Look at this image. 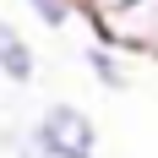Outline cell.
<instances>
[{"mask_svg": "<svg viewBox=\"0 0 158 158\" xmlns=\"http://www.w3.org/2000/svg\"><path fill=\"white\" fill-rule=\"evenodd\" d=\"M33 11V22L38 27H49V33H65V27H77V22H87L82 16V0H22Z\"/></svg>", "mask_w": 158, "mask_h": 158, "instance_id": "cell-5", "label": "cell"}, {"mask_svg": "<svg viewBox=\"0 0 158 158\" xmlns=\"http://www.w3.org/2000/svg\"><path fill=\"white\" fill-rule=\"evenodd\" d=\"M0 77L11 87H33L38 82V49L27 44V33L0 16Z\"/></svg>", "mask_w": 158, "mask_h": 158, "instance_id": "cell-4", "label": "cell"}, {"mask_svg": "<svg viewBox=\"0 0 158 158\" xmlns=\"http://www.w3.org/2000/svg\"><path fill=\"white\" fill-rule=\"evenodd\" d=\"M11 158H98V120L71 98H49L11 136Z\"/></svg>", "mask_w": 158, "mask_h": 158, "instance_id": "cell-1", "label": "cell"}, {"mask_svg": "<svg viewBox=\"0 0 158 158\" xmlns=\"http://www.w3.org/2000/svg\"><path fill=\"white\" fill-rule=\"evenodd\" d=\"M87 27H93L98 38H109L114 49H126V55L158 60V0H126V6L93 16Z\"/></svg>", "mask_w": 158, "mask_h": 158, "instance_id": "cell-2", "label": "cell"}, {"mask_svg": "<svg viewBox=\"0 0 158 158\" xmlns=\"http://www.w3.org/2000/svg\"><path fill=\"white\" fill-rule=\"evenodd\" d=\"M114 6H126V0H82V16L93 22V16H104V11H114Z\"/></svg>", "mask_w": 158, "mask_h": 158, "instance_id": "cell-6", "label": "cell"}, {"mask_svg": "<svg viewBox=\"0 0 158 158\" xmlns=\"http://www.w3.org/2000/svg\"><path fill=\"white\" fill-rule=\"evenodd\" d=\"M82 55V71H87V77L98 82V87H104V93H126L131 87V65H126V49H114L109 38H87V44L77 49Z\"/></svg>", "mask_w": 158, "mask_h": 158, "instance_id": "cell-3", "label": "cell"}, {"mask_svg": "<svg viewBox=\"0 0 158 158\" xmlns=\"http://www.w3.org/2000/svg\"><path fill=\"white\" fill-rule=\"evenodd\" d=\"M0 87H6V77H0Z\"/></svg>", "mask_w": 158, "mask_h": 158, "instance_id": "cell-7", "label": "cell"}]
</instances>
